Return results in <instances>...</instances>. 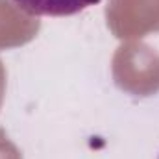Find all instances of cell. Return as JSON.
Returning a JSON list of instances; mask_svg holds the SVG:
<instances>
[{
  "label": "cell",
  "mask_w": 159,
  "mask_h": 159,
  "mask_svg": "<svg viewBox=\"0 0 159 159\" xmlns=\"http://www.w3.org/2000/svg\"><path fill=\"white\" fill-rule=\"evenodd\" d=\"M22 11L44 17H69L96 6L100 0H13Z\"/></svg>",
  "instance_id": "1"
}]
</instances>
